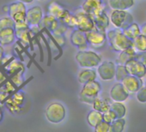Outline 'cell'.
I'll list each match as a JSON object with an SVG mask.
<instances>
[{
    "instance_id": "1",
    "label": "cell",
    "mask_w": 146,
    "mask_h": 132,
    "mask_svg": "<svg viewBox=\"0 0 146 132\" xmlns=\"http://www.w3.org/2000/svg\"><path fill=\"white\" fill-rule=\"evenodd\" d=\"M107 37L110 43V47L115 51H122L131 46H133V40L127 38L123 30L120 28L109 30L107 33Z\"/></svg>"
},
{
    "instance_id": "2",
    "label": "cell",
    "mask_w": 146,
    "mask_h": 132,
    "mask_svg": "<svg viewBox=\"0 0 146 132\" xmlns=\"http://www.w3.org/2000/svg\"><path fill=\"white\" fill-rule=\"evenodd\" d=\"M101 90L102 86L98 81H90L84 84V87L79 94V100L84 103L92 105L95 100L98 97Z\"/></svg>"
},
{
    "instance_id": "3",
    "label": "cell",
    "mask_w": 146,
    "mask_h": 132,
    "mask_svg": "<svg viewBox=\"0 0 146 132\" xmlns=\"http://www.w3.org/2000/svg\"><path fill=\"white\" fill-rule=\"evenodd\" d=\"M76 60L82 68H94L102 63V57L92 51H79L76 54Z\"/></svg>"
},
{
    "instance_id": "4",
    "label": "cell",
    "mask_w": 146,
    "mask_h": 132,
    "mask_svg": "<svg viewBox=\"0 0 146 132\" xmlns=\"http://www.w3.org/2000/svg\"><path fill=\"white\" fill-rule=\"evenodd\" d=\"M65 108L58 102L51 103L46 109L45 115L46 119L52 123H58L65 117Z\"/></svg>"
},
{
    "instance_id": "5",
    "label": "cell",
    "mask_w": 146,
    "mask_h": 132,
    "mask_svg": "<svg viewBox=\"0 0 146 132\" xmlns=\"http://www.w3.org/2000/svg\"><path fill=\"white\" fill-rule=\"evenodd\" d=\"M110 21L115 28L124 29L133 22V16L126 11L113 10Z\"/></svg>"
},
{
    "instance_id": "6",
    "label": "cell",
    "mask_w": 146,
    "mask_h": 132,
    "mask_svg": "<svg viewBox=\"0 0 146 132\" xmlns=\"http://www.w3.org/2000/svg\"><path fill=\"white\" fill-rule=\"evenodd\" d=\"M116 65L113 62L104 61L98 65L97 73L103 81H110L115 77Z\"/></svg>"
},
{
    "instance_id": "7",
    "label": "cell",
    "mask_w": 146,
    "mask_h": 132,
    "mask_svg": "<svg viewBox=\"0 0 146 132\" xmlns=\"http://www.w3.org/2000/svg\"><path fill=\"white\" fill-rule=\"evenodd\" d=\"M75 15L78 19L77 28L84 32H88L95 28V23H94L93 18L91 17L90 15L85 12L83 9L78 10Z\"/></svg>"
},
{
    "instance_id": "8",
    "label": "cell",
    "mask_w": 146,
    "mask_h": 132,
    "mask_svg": "<svg viewBox=\"0 0 146 132\" xmlns=\"http://www.w3.org/2000/svg\"><path fill=\"white\" fill-rule=\"evenodd\" d=\"M82 9L90 15L92 18L105 11V6L102 3V0H85L82 5Z\"/></svg>"
},
{
    "instance_id": "9",
    "label": "cell",
    "mask_w": 146,
    "mask_h": 132,
    "mask_svg": "<svg viewBox=\"0 0 146 132\" xmlns=\"http://www.w3.org/2000/svg\"><path fill=\"white\" fill-rule=\"evenodd\" d=\"M70 43L78 47L79 51L88 50L89 41L87 39L86 32L82 31L78 28L75 29L70 35Z\"/></svg>"
},
{
    "instance_id": "10",
    "label": "cell",
    "mask_w": 146,
    "mask_h": 132,
    "mask_svg": "<svg viewBox=\"0 0 146 132\" xmlns=\"http://www.w3.org/2000/svg\"><path fill=\"white\" fill-rule=\"evenodd\" d=\"M125 66L129 75L135 76L140 78H143V77L146 76V65H144L136 58H132L129 60L125 64Z\"/></svg>"
},
{
    "instance_id": "11",
    "label": "cell",
    "mask_w": 146,
    "mask_h": 132,
    "mask_svg": "<svg viewBox=\"0 0 146 132\" xmlns=\"http://www.w3.org/2000/svg\"><path fill=\"white\" fill-rule=\"evenodd\" d=\"M86 35H87V39L89 41V45L97 49L102 48L105 45V42L108 38L106 33L100 32L96 28L86 32Z\"/></svg>"
},
{
    "instance_id": "12",
    "label": "cell",
    "mask_w": 146,
    "mask_h": 132,
    "mask_svg": "<svg viewBox=\"0 0 146 132\" xmlns=\"http://www.w3.org/2000/svg\"><path fill=\"white\" fill-rule=\"evenodd\" d=\"M121 83L130 94L137 93L143 86V82L142 81V78L131 75H128L127 77H125L121 81Z\"/></svg>"
},
{
    "instance_id": "13",
    "label": "cell",
    "mask_w": 146,
    "mask_h": 132,
    "mask_svg": "<svg viewBox=\"0 0 146 132\" xmlns=\"http://www.w3.org/2000/svg\"><path fill=\"white\" fill-rule=\"evenodd\" d=\"M129 93L125 90L121 82H118L115 83L111 90H110V97L111 100L116 102H124L129 97Z\"/></svg>"
},
{
    "instance_id": "14",
    "label": "cell",
    "mask_w": 146,
    "mask_h": 132,
    "mask_svg": "<svg viewBox=\"0 0 146 132\" xmlns=\"http://www.w3.org/2000/svg\"><path fill=\"white\" fill-rule=\"evenodd\" d=\"M42 9L40 6H34L27 10V22L29 26H37L43 18Z\"/></svg>"
},
{
    "instance_id": "15",
    "label": "cell",
    "mask_w": 146,
    "mask_h": 132,
    "mask_svg": "<svg viewBox=\"0 0 146 132\" xmlns=\"http://www.w3.org/2000/svg\"><path fill=\"white\" fill-rule=\"evenodd\" d=\"M24 102V94L23 92L16 93L11 100L6 102L7 107L12 112H17L20 111V106H23Z\"/></svg>"
},
{
    "instance_id": "16",
    "label": "cell",
    "mask_w": 146,
    "mask_h": 132,
    "mask_svg": "<svg viewBox=\"0 0 146 132\" xmlns=\"http://www.w3.org/2000/svg\"><path fill=\"white\" fill-rule=\"evenodd\" d=\"M68 12L69 11L67 10H65L61 5L55 1L51 2L47 6V14L54 16L58 20L62 19Z\"/></svg>"
},
{
    "instance_id": "17",
    "label": "cell",
    "mask_w": 146,
    "mask_h": 132,
    "mask_svg": "<svg viewBox=\"0 0 146 132\" xmlns=\"http://www.w3.org/2000/svg\"><path fill=\"white\" fill-rule=\"evenodd\" d=\"M16 29L15 28H8L0 31V44L4 46L11 45L16 39Z\"/></svg>"
},
{
    "instance_id": "18",
    "label": "cell",
    "mask_w": 146,
    "mask_h": 132,
    "mask_svg": "<svg viewBox=\"0 0 146 132\" xmlns=\"http://www.w3.org/2000/svg\"><path fill=\"white\" fill-rule=\"evenodd\" d=\"M95 23V28L100 32L106 33V30L109 27L110 24V18L108 16L106 12H102L101 15L93 18Z\"/></svg>"
},
{
    "instance_id": "19",
    "label": "cell",
    "mask_w": 146,
    "mask_h": 132,
    "mask_svg": "<svg viewBox=\"0 0 146 132\" xmlns=\"http://www.w3.org/2000/svg\"><path fill=\"white\" fill-rule=\"evenodd\" d=\"M137 52V51L134 48V46H131V47L119 52V55L118 58L116 59V63L118 64L125 65L129 60L135 58Z\"/></svg>"
},
{
    "instance_id": "20",
    "label": "cell",
    "mask_w": 146,
    "mask_h": 132,
    "mask_svg": "<svg viewBox=\"0 0 146 132\" xmlns=\"http://www.w3.org/2000/svg\"><path fill=\"white\" fill-rule=\"evenodd\" d=\"M108 4L112 10L127 11L134 5V0H109Z\"/></svg>"
},
{
    "instance_id": "21",
    "label": "cell",
    "mask_w": 146,
    "mask_h": 132,
    "mask_svg": "<svg viewBox=\"0 0 146 132\" xmlns=\"http://www.w3.org/2000/svg\"><path fill=\"white\" fill-rule=\"evenodd\" d=\"M96 76L97 74L96 71L91 68H84V70L78 74V82L84 85L90 81L96 80Z\"/></svg>"
},
{
    "instance_id": "22",
    "label": "cell",
    "mask_w": 146,
    "mask_h": 132,
    "mask_svg": "<svg viewBox=\"0 0 146 132\" xmlns=\"http://www.w3.org/2000/svg\"><path fill=\"white\" fill-rule=\"evenodd\" d=\"M103 120V114L96 110H92L89 112L87 116V121L88 123L91 127H96Z\"/></svg>"
},
{
    "instance_id": "23",
    "label": "cell",
    "mask_w": 146,
    "mask_h": 132,
    "mask_svg": "<svg viewBox=\"0 0 146 132\" xmlns=\"http://www.w3.org/2000/svg\"><path fill=\"white\" fill-rule=\"evenodd\" d=\"M92 106H93L94 110H96L102 113H104V112H108V110H110L111 104L109 103V101L108 100L97 97L95 100V101L93 102Z\"/></svg>"
},
{
    "instance_id": "24",
    "label": "cell",
    "mask_w": 146,
    "mask_h": 132,
    "mask_svg": "<svg viewBox=\"0 0 146 132\" xmlns=\"http://www.w3.org/2000/svg\"><path fill=\"white\" fill-rule=\"evenodd\" d=\"M122 30H123V33L125 34V35L131 40L136 39L141 34V29L138 27V25L137 23H133V22Z\"/></svg>"
},
{
    "instance_id": "25",
    "label": "cell",
    "mask_w": 146,
    "mask_h": 132,
    "mask_svg": "<svg viewBox=\"0 0 146 132\" xmlns=\"http://www.w3.org/2000/svg\"><path fill=\"white\" fill-rule=\"evenodd\" d=\"M6 70L9 72V74L14 75L19 71H25V67L23 63H21L17 59H13L6 66Z\"/></svg>"
},
{
    "instance_id": "26",
    "label": "cell",
    "mask_w": 146,
    "mask_h": 132,
    "mask_svg": "<svg viewBox=\"0 0 146 132\" xmlns=\"http://www.w3.org/2000/svg\"><path fill=\"white\" fill-rule=\"evenodd\" d=\"M110 109L114 112L117 118H122L126 114V108H125V105L123 104V102L114 101L113 103L111 104Z\"/></svg>"
},
{
    "instance_id": "27",
    "label": "cell",
    "mask_w": 146,
    "mask_h": 132,
    "mask_svg": "<svg viewBox=\"0 0 146 132\" xmlns=\"http://www.w3.org/2000/svg\"><path fill=\"white\" fill-rule=\"evenodd\" d=\"M57 18H55L54 16L47 14L46 16H43L42 20L40 21V24L38 25L39 28H40V30H43V29H48L49 31L51 30V28L53 24V22H55Z\"/></svg>"
},
{
    "instance_id": "28",
    "label": "cell",
    "mask_w": 146,
    "mask_h": 132,
    "mask_svg": "<svg viewBox=\"0 0 146 132\" xmlns=\"http://www.w3.org/2000/svg\"><path fill=\"white\" fill-rule=\"evenodd\" d=\"M68 28H77L78 27V19L76 15H72L70 12H68L62 19H60Z\"/></svg>"
},
{
    "instance_id": "29",
    "label": "cell",
    "mask_w": 146,
    "mask_h": 132,
    "mask_svg": "<svg viewBox=\"0 0 146 132\" xmlns=\"http://www.w3.org/2000/svg\"><path fill=\"white\" fill-rule=\"evenodd\" d=\"M26 4L21 2L18 0V2H15L12 3L11 5H10V10H9V13L8 15L10 16H13L16 13L20 12V11H27V8H26Z\"/></svg>"
},
{
    "instance_id": "30",
    "label": "cell",
    "mask_w": 146,
    "mask_h": 132,
    "mask_svg": "<svg viewBox=\"0 0 146 132\" xmlns=\"http://www.w3.org/2000/svg\"><path fill=\"white\" fill-rule=\"evenodd\" d=\"M133 46L137 51H146V36L140 34L136 39L133 40Z\"/></svg>"
},
{
    "instance_id": "31",
    "label": "cell",
    "mask_w": 146,
    "mask_h": 132,
    "mask_svg": "<svg viewBox=\"0 0 146 132\" xmlns=\"http://www.w3.org/2000/svg\"><path fill=\"white\" fill-rule=\"evenodd\" d=\"M125 125V120L124 117L117 118L110 123L109 132H122Z\"/></svg>"
},
{
    "instance_id": "32",
    "label": "cell",
    "mask_w": 146,
    "mask_h": 132,
    "mask_svg": "<svg viewBox=\"0 0 146 132\" xmlns=\"http://www.w3.org/2000/svg\"><path fill=\"white\" fill-rule=\"evenodd\" d=\"M30 28L23 30H16V36L23 44L28 45L30 42Z\"/></svg>"
},
{
    "instance_id": "33",
    "label": "cell",
    "mask_w": 146,
    "mask_h": 132,
    "mask_svg": "<svg viewBox=\"0 0 146 132\" xmlns=\"http://www.w3.org/2000/svg\"><path fill=\"white\" fill-rule=\"evenodd\" d=\"M129 75L125 66L124 64H118L116 66V72H115V79L117 82H121L125 77Z\"/></svg>"
},
{
    "instance_id": "34",
    "label": "cell",
    "mask_w": 146,
    "mask_h": 132,
    "mask_svg": "<svg viewBox=\"0 0 146 132\" xmlns=\"http://www.w3.org/2000/svg\"><path fill=\"white\" fill-rule=\"evenodd\" d=\"M16 22L11 16H4L0 18V31L8 28H15Z\"/></svg>"
},
{
    "instance_id": "35",
    "label": "cell",
    "mask_w": 146,
    "mask_h": 132,
    "mask_svg": "<svg viewBox=\"0 0 146 132\" xmlns=\"http://www.w3.org/2000/svg\"><path fill=\"white\" fill-rule=\"evenodd\" d=\"M67 29H68V27L62 21L58 20V23L57 27L51 33L53 34H64V33L67 31Z\"/></svg>"
},
{
    "instance_id": "36",
    "label": "cell",
    "mask_w": 146,
    "mask_h": 132,
    "mask_svg": "<svg viewBox=\"0 0 146 132\" xmlns=\"http://www.w3.org/2000/svg\"><path fill=\"white\" fill-rule=\"evenodd\" d=\"M23 73L24 71H19L14 74V76L11 77V82L16 86H20L23 83Z\"/></svg>"
},
{
    "instance_id": "37",
    "label": "cell",
    "mask_w": 146,
    "mask_h": 132,
    "mask_svg": "<svg viewBox=\"0 0 146 132\" xmlns=\"http://www.w3.org/2000/svg\"><path fill=\"white\" fill-rule=\"evenodd\" d=\"M110 123L102 120L96 127H95L96 132H109Z\"/></svg>"
},
{
    "instance_id": "38",
    "label": "cell",
    "mask_w": 146,
    "mask_h": 132,
    "mask_svg": "<svg viewBox=\"0 0 146 132\" xmlns=\"http://www.w3.org/2000/svg\"><path fill=\"white\" fill-rule=\"evenodd\" d=\"M136 94L137 100L140 103H146V86H143Z\"/></svg>"
},
{
    "instance_id": "39",
    "label": "cell",
    "mask_w": 146,
    "mask_h": 132,
    "mask_svg": "<svg viewBox=\"0 0 146 132\" xmlns=\"http://www.w3.org/2000/svg\"><path fill=\"white\" fill-rule=\"evenodd\" d=\"M102 114H103V120L106 121V122H108V123H111L113 122L115 119H117L116 115L114 114V112H113L111 109L108 110V112L102 113Z\"/></svg>"
},
{
    "instance_id": "40",
    "label": "cell",
    "mask_w": 146,
    "mask_h": 132,
    "mask_svg": "<svg viewBox=\"0 0 146 132\" xmlns=\"http://www.w3.org/2000/svg\"><path fill=\"white\" fill-rule=\"evenodd\" d=\"M12 18L14 19V21L16 22H24V21H27V11H20V12H17L16 13Z\"/></svg>"
},
{
    "instance_id": "41",
    "label": "cell",
    "mask_w": 146,
    "mask_h": 132,
    "mask_svg": "<svg viewBox=\"0 0 146 132\" xmlns=\"http://www.w3.org/2000/svg\"><path fill=\"white\" fill-rule=\"evenodd\" d=\"M29 28H30V26L27 21L17 22L15 24V29L16 30H23V29H29Z\"/></svg>"
},
{
    "instance_id": "42",
    "label": "cell",
    "mask_w": 146,
    "mask_h": 132,
    "mask_svg": "<svg viewBox=\"0 0 146 132\" xmlns=\"http://www.w3.org/2000/svg\"><path fill=\"white\" fill-rule=\"evenodd\" d=\"M53 37L55 39V40L57 41V43L60 46H64L65 45V42H66V40H65V37L64 36V34H53Z\"/></svg>"
},
{
    "instance_id": "43",
    "label": "cell",
    "mask_w": 146,
    "mask_h": 132,
    "mask_svg": "<svg viewBox=\"0 0 146 132\" xmlns=\"http://www.w3.org/2000/svg\"><path fill=\"white\" fill-rule=\"evenodd\" d=\"M136 59L140 61L142 63L146 65V51H137L135 57Z\"/></svg>"
},
{
    "instance_id": "44",
    "label": "cell",
    "mask_w": 146,
    "mask_h": 132,
    "mask_svg": "<svg viewBox=\"0 0 146 132\" xmlns=\"http://www.w3.org/2000/svg\"><path fill=\"white\" fill-rule=\"evenodd\" d=\"M5 56V50H4V47L3 46L0 44V61L3 58V57Z\"/></svg>"
},
{
    "instance_id": "45",
    "label": "cell",
    "mask_w": 146,
    "mask_h": 132,
    "mask_svg": "<svg viewBox=\"0 0 146 132\" xmlns=\"http://www.w3.org/2000/svg\"><path fill=\"white\" fill-rule=\"evenodd\" d=\"M140 29H141V34H143L144 36H146V23L143 24L142 27L140 28Z\"/></svg>"
},
{
    "instance_id": "46",
    "label": "cell",
    "mask_w": 146,
    "mask_h": 132,
    "mask_svg": "<svg viewBox=\"0 0 146 132\" xmlns=\"http://www.w3.org/2000/svg\"><path fill=\"white\" fill-rule=\"evenodd\" d=\"M5 92H6V91H5ZM5 92V91H4V92H0V101H4L5 99L6 98L7 94H6Z\"/></svg>"
},
{
    "instance_id": "47",
    "label": "cell",
    "mask_w": 146,
    "mask_h": 132,
    "mask_svg": "<svg viewBox=\"0 0 146 132\" xmlns=\"http://www.w3.org/2000/svg\"><path fill=\"white\" fill-rule=\"evenodd\" d=\"M5 81V76L4 75L3 72L0 71V84H2Z\"/></svg>"
},
{
    "instance_id": "48",
    "label": "cell",
    "mask_w": 146,
    "mask_h": 132,
    "mask_svg": "<svg viewBox=\"0 0 146 132\" xmlns=\"http://www.w3.org/2000/svg\"><path fill=\"white\" fill-rule=\"evenodd\" d=\"M9 10H10V5H5L3 6V11L5 13H9Z\"/></svg>"
},
{
    "instance_id": "49",
    "label": "cell",
    "mask_w": 146,
    "mask_h": 132,
    "mask_svg": "<svg viewBox=\"0 0 146 132\" xmlns=\"http://www.w3.org/2000/svg\"><path fill=\"white\" fill-rule=\"evenodd\" d=\"M19 1H21V2H23L24 4H31L34 0H19Z\"/></svg>"
},
{
    "instance_id": "50",
    "label": "cell",
    "mask_w": 146,
    "mask_h": 132,
    "mask_svg": "<svg viewBox=\"0 0 146 132\" xmlns=\"http://www.w3.org/2000/svg\"><path fill=\"white\" fill-rule=\"evenodd\" d=\"M3 118H4V112L1 109H0V122L3 120Z\"/></svg>"
},
{
    "instance_id": "51",
    "label": "cell",
    "mask_w": 146,
    "mask_h": 132,
    "mask_svg": "<svg viewBox=\"0 0 146 132\" xmlns=\"http://www.w3.org/2000/svg\"><path fill=\"white\" fill-rule=\"evenodd\" d=\"M39 1H44V0H39Z\"/></svg>"
},
{
    "instance_id": "52",
    "label": "cell",
    "mask_w": 146,
    "mask_h": 132,
    "mask_svg": "<svg viewBox=\"0 0 146 132\" xmlns=\"http://www.w3.org/2000/svg\"><path fill=\"white\" fill-rule=\"evenodd\" d=\"M145 86H146V83H145Z\"/></svg>"
}]
</instances>
